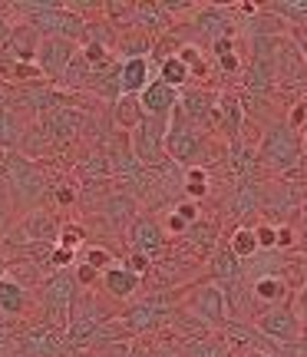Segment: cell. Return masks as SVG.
<instances>
[{
  "label": "cell",
  "instance_id": "41",
  "mask_svg": "<svg viewBox=\"0 0 307 357\" xmlns=\"http://www.w3.org/2000/svg\"><path fill=\"white\" fill-rule=\"evenodd\" d=\"M86 265L90 268H96V271H106V268H113L116 261H113V252H106V248H90L86 252Z\"/></svg>",
  "mask_w": 307,
  "mask_h": 357
},
{
  "label": "cell",
  "instance_id": "34",
  "mask_svg": "<svg viewBox=\"0 0 307 357\" xmlns=\"http://www.w3.org/2000/svg\"><path fill=\"white\" fill-rule=\"evenodd\" d=\"M159 79L172 89H182L185 86V79H189V70H185V63H182L179 56H166L162 66H159Z\"/></svg>",
  "mask_w": 307,
  "mask_h": 357
},
{
  "label": "cell",
  "instance_id": "4",
  "mask_svg": "<svg viewBox=\"0 0 307 357\" xmlns=\"http://www.w3.org/2000/svg\"><path fill=\"white\" fill-rule=\"evenodd\" d=\"M166 132H168V119H142L139 126L132 129L129 136V146H132V155L139 159L142 169H159L162 162H168L166 155Z\"/></svg>",
  "mask_w": 307,
  "mask_h": 357
},
{
  "label": "cell",
  "instance_id": "56",
  "mask_svg": "<svg viewBox=\"0 0 307 357\" xmlns=\"http://www.w3.org/2000/svg\"><path fill=\"white\" fill-rule=\"evenodd\" d=\"M0 166H3V155H0Z\"/></svg>",
  "mask_w": 307,
  "mask_h": 357
},
{
  "label": "cell",
  "instance_id": "40",
  "mask_svg": "<svg viewBox=\"0 0 307 357\" xmlns=\"http://www.w3.org/2000/svg\"><path fill=\"white\" fill-rule=\"evenodd\" d=\"M83 238H86V231L79 229V225H66V229H60V238H56V245L77 255V248L83 245Z\"/></svg>",
  "mask_w": 307,
  "mask_h": 357
},
{
  "label": "cell",
  "instance_id": "2",
  "mask_svg": "<svg viewBox=\"0 0 307 357\" xmlns=\"http://www.w3.org/2000/svg\"><path fill=\"white\" fill-rule=\"evenodd\" d=\"M3 185L13 192V199L17 202H37L40 195L47 192V178L33 166V159L30 155H20V153H10L3 155Z\"/></svg>",
  "mask_w": 307,
  "mask_h": 357
},
{
  "label": "cell",
  "instance_id": "32",
  "mask_svg": "<svg viewBox=\"0 0 307 357\" xmlns=\"http://www.w3.org/2000/svg\"><path fill=\"white\" fill-rule=\"evenodd\" d=\"M271 83H274V66H271L268 56L258 53L255 66H251V73H248V86L255 89V93H265V89H271Z\"/></svg>",
  "mask_w": 307,
  "mask_h": 357
},
{
  "label": "cell",
  "instance_id": "42",
  "mask_svg": "<svg viewBox=\"0 0 307 357\" xmlns=\"http://www.w3.org/2000/svg\"><path fill=\"white\" fill-rule=\"evenodd\" d=\"M126 268L132 271V275H136V278H142V275H149V271H152V258L142 255V252H129Z\"/></svg>",
  "mask_w": 307,
  "mask_h": 357
},
{
  "label": "cell",
  "instance_id": "48",
  "mask_svg": "<svg viewBox=\"0 0 307 357\" xmlns=\"http://www.w3.org/2000/svg\"><path fill=\"white\" fill-rule=\"evenodd\" d=\"M218 63H221V70H228V73H235V70H238V56H235V50L218 53Z\"/></svg>",
  "mask_w": 307,
  "mask_h": 357
},
{
  "label": "cell",
  "instance_id": "55",
  "mask_svg": "<svg viewBox=\"0 0 307 357\" xmlns=\"http://www.w3.org/2000/svg\"><path fill=\"white\" fill-rule=\"evenodd\" d=\"M3 192H7V185H3V176H0V202H3Z\"/></svg>",
  "mask_w": 307,
  "mask_h": 357
},
{
  "label": "cell",
  "instance_id": "6",
  "mask_svg": "<svg viewBox=\"0 0 307 357\" xmlns=\"http://www.w3.org/2000/svg\"><path fill=\"white\" fill-rule=\"evenodd\" d=\"M189 311L208 328H225L228 324V298L218 281H205L189 294Z\"/></svg>",
  "mask_w": 307,
  "mask_h": 357
},
{
  "label": "cell",
  "instance_id": "52",
  "mask_svg": "<svg viewBox=\"0 0 307 357\" xmlns=\"http://www.w3.org/2000/svg\"><path fill=\"white\" fill-rule=\"evenodd\" d=\"M7 268H10V261H7V258L0 255V278H7Z\"/></svg>",
  "mask_w": 307,
  "mask_h": 357
},
{
  "label": "cell",
  "instance_id": "19",
  "mask_svg": "<svg viewBox=\"0 0 307 357\" xmlns=\"http://www.w3.org/2000/svg\"><path fill=\"white\" fill-rule=\"evenodd\" d=\"M162 245H166V235H162V229L155 225L152 218H139L132 225V252H142V255L152 258L162 252Z\"/></svg>",
  "mask_w": 307,
  "mask_h": 357
},
{
  "label": "cell",
  "instance_id": "31",
  "mask_svg": "<svg viewBox=\"0 0 307 357\" xmlns=\"http://www.w3.org/2000/svg\"><path fill=\"white\" fill-rule=\"evenodd\" d=\"M189 357H231V344L225 337H198L189 344Z\"/></svg>",
  "mask_w": 307,
  "mask_h": 357
},
{
  "label": "cell",
  "instance_id": "22",
  "mask_svg": "<svg viewBox=\"0 0 307 357\" xmlns=\"http://www.w3.org/2000/svg\"><path fill=\"white\" fill-rule=\"evenodd\" d=\"M24 123L10 106H0V153H17L24 142Z\"/></svg>",
  "mask_w": 307,
  "mask_h": 357
},
{
  "label": "cell",
  "instance_id": "28",
  "mask_svg": "<svg viewBox=\"0 0 307 357\" xmlns=\"http://www.w3.org/2000/svg\"><path fill=\"white\" fill-rule=\"evenodd\" d=\"M90 79H93V66L86 63V56H83V53H77V56L70 60V66L63 70L60 83H63L66 89H83V86H90Z\"/></svg>",
  "mask_w": 307,
  "mask_h": 357
},
{
  "label": "cell",
  "instance_id": "25",
  "mask_svg": "<svg viewBox=\"0 0 307 357\" xmlns=\"http://www.w3.org/2000/svg\"><path fill=\"white\" fill-rule=\"evenodd\" d=\"M26 307V288L13 278H0V314H24Z\"/></svg>",
  "mask_w": 307,
  "mask_h": 357
},
{
  "label": "cell",
  "instance_id": "3",
  "mask_svg": "<svg viewBox=\"0 0 307 357\" xmlns=\"http://www.w3.org/2000/svg\"><path fill=\"white\" fill-rule=\"evenodd\" d=\"M258 162L271 172H291L301 162V139L291 126H274L265 132L261 149H258Z\"/></svg>",
  "mask_w": 307,
  "mask_h": 357
},
{
  "label": "cell",
  "instance_id": "24",
  "mask_svg": "<svg viewBox=\"0 0 307 357\" xmlns=\"http://www.w3.org/2000/svg\"><path fill=\"white\" fill-rule=\"evenodd\" d=\"M142 119H145V113H142V106H139V96H119V100L113 102V123L119 129L132 132Z\"/></svg>",
  "mask_w": 307,
  "mask_h": 357
},
{
  "label": "cell",
  "instance_id": "27",
  "mask_svg": "<svg viewBox=\"0 0 307 357\" xmlns=\"http://www.w3.org/2000/svg\"><path fill=\"white\" fill-rule=\"evenodd\" d=\"M136 26L145 33H159L168 26V13L162 10V3H136Z\"/></svg>",
  "mask_w": 307,
  "mask_h": 357
},
{
  "label": "cell",
  "instance_id": "7",
  "mask_svg": "<svg viewBox=\"0 0 307 357\" xmlns=\"http://www.w3.org/2000/svg\"><path fill=\"white\" fill-rule=\"evenodd\" d=\"M77 278L66 275V271H56L47 284H43V305H47V314L53 318L56 328H66L70 324V314H73V305H77Z\"/></svg>",
  "mask_w": 307,
  "mask_h": 357
},
{
  "label": "cell",
  "instance_id": "5",
  "mask_svg": "<svg viewBox=\"0 0 307 357\" xmlns=\"http://www.w3.org/2000/svg\"><path fill=\"white\" fill-rule=\"evenodd\" d=\"M205 153V136L202 129H195L192 123H185L179 113L168 116V132H166V155L179 166H202L198 155Z\"/></svg>",
  "mask_w": 307,
  "mask_h": 357
},
{
  "label": "cell",
  "instance_id": "47",
  "mask_svg": "<svg viewBox=\"0 0 307 357\" xmlns=\"http://www.w3.org/2000/svg\"><path fill=\"white\" fill-rule=\"evenodd\" d=\"M10 33H13V24H10V17L0 10V50H3V43L10 40Z\"/></svg>",
  "mask_w": 307,
  "mask_h": 357
},
{
  "label": "cell",
  "instance_id": "50",
  "mask_svg": "<svg viewBox=\"0 0 307 357\" xmlns=\"http://www.w3.org/2000/svg\"><path fill=\"white\" fill-rule=\"evenodd\" d=\"M7 222H10V205L0 202V235L7 231Z\"/></svg>",
  "mask_w": 307,
  "mask_h": 357
},
{
  "label": "cell",
  "instance_id": "54",
  "mask_svg": "<svg viewBox=\"0 0 307 357\" xmlns=\"http://www.w3.org/2000/svg\"><path fill=\"white\" fill-rule=\"evenodd\" d=\"M301 245H304V252H307V225H304V231H301Z\"/></svg>",
  "mask_w": 307,
  "mask_h": 357
},
{
  "label": "cell",
  "instance_id": "16",
  "mask_svg": "<svg viewBox=\"0 0 307 357\" xmlns=\"http://www.w3.org/2000/svg\"><path fill=\"white\" fill-rule=\"evenodd\" d=\"M162 318H166V307L159 305V301H139V305L129 307L119 321H123V328L129 334H145V331H152Z\"/></svg>",
  "mask_w": 307,
  "mask_h": 357
},
{
  "label": "cell",
  "instance_id": "46",
  "mask_svg": "<svg viewBox=\"0 0 307 357\" xmlns=\"http://www.w3.org/2000/svg\"><path fill=\"white\" fill-rule=\"evenodd\" d=\"M96 278H100V271H96V268H90L86 261H83V265L77 268V284H83V288H90V284H93Z\"/></svg>",
  "mask_w": 307,
  "mask_h": 357
},
{
  "label": "cell",
  "instance_id": "17",
  "mask_svg": "<svg viewBox=\"0 0 307 357\" xmlns=\"http://www.w3.org/2000/svg\"><path fill=\"white\" fill-rule=\"evenodd\" d=\"M149 60H123L119 66V96H139L142 89L149 86Z\"/></svg>",
  "mask_w": 307,
  "mask_h": 357
},
{
  "label": "cell",
  "instance_id": "12",
  "mask_svg": "<svg viewBox=\"0 0 307 357\" xmlns=\"http://www.w3.org/2000/svg\"><path fill=\"white\" fill-rule=\"evenodd\" d=\"M37 47H40V33L30 24H20L13 26L10 40L3 43L0 60H7V63H33L37 60Z\"/></svg>",
  "mask_w": 307,
  "mask_h": 357
},
{
  "label": "cell",
  "instance_id": "33",
  "mask_svg": "<svg viewBox=\"0 0 307 357\" xmlns=\"http://www.w3.org/2000/svg\"><path fill=\"white\" fill-rule=\"evenodd\" d=\"M198 30H202V33H208V37H212V43H215V40L228 37V20H225V13H221V10H215V7H212V10L198 13Z\"/></svg>",
  "mask_w": 307,
  "mask_h": 357
},
{
  "label": "cell",
  "instance_id": "21",
  "mask_svg": "<svg viewBox=\"0 0 307 357\" xmlns=\"http://www.w3.org/2000/svg\"><path fill=\"white\" fill-rule=\"evenodd\" d=\"M109 172L119 178H132V182L142 178V166H139V159L132 155L129 142H116L113 146V153H109Z\"/></svg>",
  "mask_w": 307,
  "mask_h": 357
},
{
  "label": "cell",
  "instance_id": "43",
  "mask_svg": "<svg viewBox=\"0 0 307 357\" xmlns=\"http://www.w3.org/2000/svg\"><path fill=\"white\" fill-rule=\"evenodd\" d=\"M255 238H258V248H261V252H271V248L278 245V229H274V225H258Z\"/></svg>",
  "mask_w": 307,
  "mask_h": 357
},
{
  "label": "cell",
  "instance_id": "53",
  "mask_svg": "<svg viewBox=\"0 0 307 357\" xmlns=\"http://www.w3.org/2000/svg\"><path fill=\"white\" fill-rule=\"evenodd\" d=\"M244 357H271V354H261V351H248Z\"/></svg>",
  "mask_w": 307,
  "mask_h": 357
},
{
  "label": "cell",
  "instance_id": "36",
  "mask_svg": "<svg viewBox=\"0 0 307 357\" xmlns=\"http://www.w3.org/2000/svg\"><path fill=\"white\" fill-rule=\"evenodd\" d=\"M79 176L86 178V182H100V178L113 176V172H109V155H106V153L86 155V159L79 162Z\"/></svg>",
  "mask_w": 307,
  "mask_h": 357
},
{
  "label": "cell",
  "instance_id": "1",
  "mask_svg": "<svg viewBox=\"0 0 307 357\" xmlns=\"http://www.w3.org/2000/svg\"><path fill=\"white\" fill-rule=\"evenodd\" d=\"M17 10L26 17V24L37 30L40 37H63V40H83L86 20L77 17L73 10H66L56 0H24L17 3Z\"/></svg>",
  "mask_w": 307,
  "mask_h": 357
},
{
  "label": "cell",
  "instance_id": "15",
  "mask_svg": "<svg viewBox=\"0 0 307 357\" xmlns=\"http://www.w3.org/2000/svg\"><path fill=\"white\" fill-rule=\"evenodd\" d=\"M79 126H83V116L77 109H66V106L43 116V129H47V139L50 142H70L79 132Z\"/></svg>",
  "mask_w": 307,
  "mask_h": 357
},
{
  "label": "cell",
  "instance_id": "51",
  "mask_svg": "<svg viewBox=\"0 0 307 357\" xmlns=\"http://www.w3.org/2000/svg\"><path fill=\"white\" fill-rule=\"evenodd\" d=\"M73 199H77V192H73V189H56V202H60V205H70Z\"/></svg>",
  "mask_w": 307,
  "mask_h": 357
},
{
  "label": "cell",
  "instance_id": "18",
  "mask_svg": "<svg viewBox=\"0 0 307 357\" xmlns=\"http://www.w3.org/2000/svg\"><path fill=\"white\" fill-rule=\"evenodd\" d=\"M24 351L33 357H56L63 351V337L56 328H33V331L24 334Z\"/></svg>",
  "mask_w": 307,
  "mask_h": 357
},
{
  "label": "cell",
  "instance_id": "14",
  "mask_svg": "<svg viewBox=\"0 0 307 357\" xmlns=\"http://www.w3.org/2000/svg\"><path fill=\"white\" fill-rule=\"evenodd\" d=\"M242 113L244 106L238 102V96H231V93H225V96H218L215 106H212V126H218L225 136H231V142L238 139V132H242Z\"/></svg>",
  "mask_w": 307,
  "mask_h": 357
},
{
  "label": "cell",
  "instance_id": "20",
  "mask_svg": "<svg viewBox=\"0 0 307 357\" xmlns=\"http://www.w3.org/2000/svg\"><path fill=\"white\" fill-rule=\"evenodd\" d=\"M100 278H102V288L113 294V298H129V294L139 291V284H142V278H136V275H132L126 265L106 268Z\"/></svg>",
  "mask_w": 307,
  "mask_h": 357
},
{
  "label": "cell",
  "instance_id": "26",
  "mask_svg": "<svg viewBox=\"0 0 307 357\" xmlns=\"http://www.w3.org/2000/svg\"><path fill=\"white\" fill-rule=\"evenodd\" d=\"M261 208V192L251 178H242V185L235 189V199H231V212L235 215H255Z\"/></svg>",
  "mask_w": 307,
  "mask_h": 357
},
{
  "label": "cell",
  "instance_id": "8",
  "mask_svg": "<svg viewBox=\"0 0 307 357\" xmlns=\"http://www.w3.org/2000/svg\"><path fill=\"white\" fill-rule=\"evenodd\" d=\"M258 331L265 334L268 341H281V347H288V344H301L304 324H301L294 307L278 305V307H265L258 314Z\"/></svg>",
  "mask_w": 307,
  "mask_h": 357
},
{
  "label": "cell",
  "instance_id": "10",
  "mask_svg": "<svg viewBox=\"0 0 307 357\" xmlns=\"http://www.w3.org/2000/svg\"><path fill=\"white\" fill-rule=\"evenodd\" d=\"M102 321H106V311H102L93 298H79L73 305V314H70V324H66V344H90V337L96 334Z\"/></svg>",
  "mask_w": 307,
  "mask_h": 357
},
{
  "label": "cell",
  "instance_id": "11",
  "mask_svg": "<svg viewBox=\"0 0 307 357\" xmlns=\"http://www.w3.org/2000/svg\"><path fill=\"white\" fill-rule=\"evenodd\" d=\"M175 102H179V89L166 86L162 79H152L139 93V106L149 119H168V116L175 113Z\"/></svg>",
  "mask_w": 307,
  "mask_h": 357
},
{
  "label": "cell",
  "instance_id": "44",
  "mask_svg": "<svg viewBox=\"0 0 307 357\" xmlns=\"http://www.w3.org/2000/svg\"><path fill=\"white\" fill-rule=\"evenodd\" d=\"M172 215H179L182 222H185V225L192 229L195 222H198V202H179V205H175V212H172Z\"/></svg>",
  "mask_w": 307,
  "mask_h": 357
},
{
  "label": "cell",
  "instance_id": "29",
  "mask_svg": "<svg viewBox=\"0 0 307 357\" xmlns=\"http://www.w3.org/2000/svg\"><path fill=\"white\" fill-rule=\"evenodd\" d=\"M228 248H231V255L238 258V261H248V258H255L261 248H258V238H255V229H235L231 231V238H228Z\"/></svg>",
  "mask_w": 307,
  "mask_h": 357
},
{
  "label": "cell",
  "instance_id": "39",
  "mask_svg": "<svg viewBox=\"0 0 307 357\" xmlns=\"http://www.w3.org/2000/svg\"><path fill=\"white\" fill-rule=\"evenodd\" d=\"M185 192H189L192 199H198V195L208 192V172H205V166L185 169Z\"/></svg>",
  "mask_w": 307,
  "mask_h": 357
},
{
  "label": "cell",
  "instance_id": "23",
  "mask_svg": "<svg viewBox=\"0 0 307 357\" xmlns=\"http://www.w3.org/2000/svg\"><path fill=\"white\" fill-rule=\"evenodd\" d=\"M288 294H291V288H288V281L281 275H261L255 281V298L261 305H268V307L288 305Z\"/></svg>",
  "mask_w": 307,
  "mask_h": 357
},
{
  "label": "cell",
  "instance_id": "13",
  "mask_svg": "<svg viewBox=\"0 0 307 357\" xmlns=\"http://www.w3.org/2000/svg\"><path fill=\"white\" fill-rule=\"evenodd\" d=\"M20 235H24V242L53 245L56 238H60V222H56V215H53V212L33 208V212L20 222Z\"/></svg>",
  "mask_w": 307,
  "mask_h": 357
},
{
  "label": "cell",
  "instance_id": "49",
  "mask_svg": "<svg viewBox=\"0 0 307 357\" xmlns=\"http://www.w3.org/2000/svg\"><path fill=\"white\" fill-rule=\"evenodd\" d=\"M291 245H294V231L288 229V225H281V229H278V245H274V248H291Z\"/></svg>",
  "mask_w": 307,
  "mask_h": 357
},
{
  "label": "cell",
  "instance_id": "45",
  "mask_svg": "<svg viewBox=\"0 0 307 357\" xmlns=\"http://www.w3.org/2000/svg\"><path fill=\"white\" fill-rule=\"evenodd\" d=\"M73 261V252H66V248H60V245H53L50 248V265L53 268H66Z\"/></svg>",
  "mask_w": 307,
  "mask_h": 357
},
{
  "label": "cell",
  "instance_id": "35",
  "mask_svg": "<svg viewBox=\"0 0 307 357\" xmlns=\"http://www.w3.org/2000/svg\"><path fill=\"white\" fill-rule=\"evenodd\" d=\"M255 166H258L255 153H251L248 146H242V142H238V139L231 142V169H235V176L251 178V172H255Z\"/></svg>",
  "mask_w": 307,
  "mask_h": 357
},
{
  "label": "cell",
  "instance_id": "30",
  "mask_svg": "<svg viewBox=\"0 0 307 357\" xmlns=\"http://www.w3.org/2000/svg\"><path fill=\"white\" fill-rule=\"evenodd\" d=\"M212 275H215L218 281H228V284L231 281H235V284L242 281V261L231 255V248H221V252L215 255V261H212Z\"/></svg>",
  "mask_w": 307,
  "mask_h": 357
},
{
  "label": "cell",
  "instance_id": "37",
  "mask_svg": "<svg viewBox=\"0 0 307 357\" xmlns=\"http://www.w3.org/2000/svg\"><path fill=\"white\" fill-rule=\"evenodd\" d=\"M126 328H123V321L119 318H106L100 324V328H96V334H93L90 337V344H116V341H119V337H126Z\"/></svg>",
  "mask_w": 307,
  "mask_h": 357
},
{
  "label": "cell",
  "instance_id": "38",
  "mask_svg": "<svg viewBox=\"0 0 307 357\" xmlns=\"http://www.w3.org/2000/svg\"><path fill=\"white\" fill-rule=\"evenodd\" d=\"M271 13L278 17H288V20H297V26H307V0H288V3H271Z\"/></svg>",
  "mask_w": 307,
  "mask_h": 357
},
{
  "label": "cell",
  "instance_id": "9",
  "mask_svg": "<svg viewBox=\"0 0 307 357\" xmlns=\"http://www.w3.org/2000/svg\"><path fill=\"white\" fill-rule=\"evenodd\" d=\"M77 43L73 40H63V37H40V47H37V70L43 73V79H53L60 83L63 70L70 66V60L77 56Z\"/></svg>",
  "mask_w": 307,
  "mask_h": 357
}]
</instances>
